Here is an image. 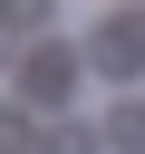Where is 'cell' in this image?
I'll list each match as a JSON object with an SVG mask.
<instances>
[{
    "mask_svg": "<svg viewBox=\"0 0 145 154\" xmlns=\"http://www.w3.org/2000/svg\"><path fill=\"white\" fill-rule=\"evenodd\" d=\"M87 67H106V77H145V19H106V29L87 38Z\"/></svg>",
    "mask_w": 145,
    "mask_h": 154,
    "instance_id": "obj_2",
    "label": "cell"
},
{
    "mask_svg": "<svg viewBox=\"0 0 145 154\" xmlns=\"http://www.w3.org/2000/svg\"><path fill=\"white\" fill-rule=\"evenodd\" d=\"M39 154H97V125H58V135H39Z\"/></svg>",
    "mask_w": 145,
    "mask_h": 154,
    "instance_id": "obj_4",
    "label": "cell"
},
{
    "mask_svg": "<svg viewBox=\"0 0 145 154\" xmlns=\"http://www.w3.org/2000/svg\"><path fill=\"white\" fill-rule=\"evenodd\" d=\"M77 77H87V48H48V38H39V48L19 58V96H29V106L77 96Z\"/></svg>",
    "mask_w": 145,
    "mask_h": 154,
    "instance_id": "obj_1",
    "label": "cell"
},
{
    "mask_svg": "<svg viewBox=\"0 0 145 154\" xmlns=\"http://www.w3.org/2000/svg\"><path fill=\"white\" fill-rule=\"evenodd\" d=\"M106 144H116V154H145V96H126V106L106 116Z\"/></svg>",
    "mask_w": 145,
    "mask_h": 154,
    "instance_id": "obj_3",
    "label": "cell"
},
{
    "mask_svg": "<svg viewBox=\"0 0 145 154\" xmlns=\"http://www.w3.org/2000/svg\"><path fill=\"white\" fill-rule=\"evenodd\" d=\"M0 144H29V116L19 106H0Z\"/></svg>",
    "mask_w": 145,
    "mask_h": 154,
    "instance_id": "obj_5",
    "label": "cell"
}]
</instances>
